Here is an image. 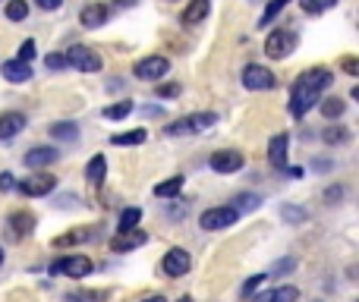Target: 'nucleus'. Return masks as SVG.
I'll return each instance as SVG.
<instances>
[{
  "label": "nucleus",
  "instance_id": "obj_1",
  "mask_svg": "<svg viewBox=\"0 0 359 302\" xmlns=\"http://www.w3.org/2000/svg\"><path fill=\"white\" fill-rule=\"evenodd\" d=\"M331 82H334L331 69H325V66L306 69V73L293 82V92H290V113H293V117H306V113L318 104L321 92H325Z\"/></svg>",
  "mask_w": 359,
  "mask_h": 302
},
{
  "label": "nucleus",
  "instance_id": "obj_2",
  "mask_svg": "<svg viewBox=\"0 0 359 302\" xmlns=\"http://www.w3.org/2000/svg\"><path fill=\"white\" fill-rule=\"evenodd\" d=\"M218 123V113L214 110H199V113H189V117H180L167 126V136H195V132H205Z\"/></svg>",
  "mask_w": 359,
  "mask_h": 302
},
{
  "label": "nucleus",
  "instance_id": "obj_3",
  "mask_svg": "<svg viewBox=\"0 0 359 302\" xmlns=\"http://www.w3.org/2000/svg\"><path fill=\"white\" fill-rule=\"evenodd\" d=\"M66 66L79 69V73H98L104 63H101V54L92 48H85V44H73V48L66 50Z\"/></svg>",
  "mask_w": 359,
  "mask_h": 302
},
{
  "label": "nucleus",
  "instance_id": "obj_4",
  "mask_svg": "<svg viewBox=\"0 0 359 302\" xmlns=\"http://www.w3.org/2000/svg\"><path fill=\"white\" fill-rule=\"evenodd\" d=\"M167 69H170L167 57L151 54V57H142V60L132 66V76H136V79H142V82H161L164 76H167Z\"/></svg>",
  "mask_w": 359,
  "mask_h": 302
},
{
  "label": "nucleus",
  "instance_id": "obj_5",
  "mask_svg": "<svg viewBox=\"0 0 359 302\" xmlns=\"http://www.w3.org/2000/svg\"><path fill=\"white\" fill-rule=\"evenodd\" d=\"M239 217V211H233L230 205H218V208H208V211H202L199 224L202 230H227V226H233Z\"/></svg>",
  "mask_w": 359,
  "mask_h": 302
},
{
  "label": "nucleus",
  "instance_id": "obj_6",
  "mask_svg": "<svg viewBox=\"0 0 359 302\" xmlns=\"http://www.w3.org/2000/svg\"><path fill=\"white\" fill-rule=\"evenodd\" d=\"M293 48H296V35H293V31L277 29V31H271V35L265 38V54H268L271 60H283V57H290V54H293Z\"/></svg>",
  "mask_w": 359,
  "mask_h": 302
},
{
  "label": "nucleus",
  "instance_id": "obj_7",
  "mask_svg": "<svg viewBox=\"0 0 359 302\" xmlns=\"http://www.w3.org/2000/svg\"><path fill=\"white\" fill-rule=\"evenodd\" d=\"M92 258H85V255H66V258H57L54 264H50V274H66V277H88L92 274Z\"/></svg>",
  "mask_w": 359,
  "mask_h": 302
},
{
  "label": "nucleus",
  "instance_id": "obj_8",
  "mask_svg": "<svg viewBox=\"0 0 359 302\" xmlns=\"http://www.w3.org/2000/svg\"><path fill=\"white\" fill-rule=\"evenodd\" d=\"M243 85L249 88V92H268V88L277 85V79H274V73H271L268 66L249 63V66L243 69Z\"/></svg>",
  "mask_w": 359,
  "mask_h": 302
},
{
  "label": "nucleus",
  "instance_id": "obj_9",
  "mask_svg": "<svg viewBox=\"0 0 359 302\" xmlns=\"http://www.w3.org/2000/svg\"><path fill=\"white\" fill-rule=\"evenodd\" d=\"M54 189H57V176H50V173L25 176V180L19 182V192H22L25 199H41V195H50Z\"/></svg>",
  "mask_w": 359,
  "mask_h": 302
},
{
  "label": "nucleus",
  "instance_id": "obj_10",
  "mask_svg": "<svg viewBox=\"0 0 359 302\" xmlns=\"http://www.w3.org/2000/svg\"><path fill=\"white\" fill-rule=\"evenodd\" d=\"M211 170L214 173H237L239 167L246 164V157H243V151H233V148H220V151H214L211 154Z\"/></svg>",
  "mask_w": 359,
  "mask_h": 302
},
{
  "label": "nucleus",
  "instance_id": "obj_11",
  "mask_svg": "<svg viewBox=\"0 0 359 302\" xmlns=\"http://www.w3.org/2000/svg\"><path fill=\"white\" fill-rule=\"evenodd\" d=\"M161 268L167 277H183V274H189V268H192V258H189L186 249H170L167 255H164Z\"/></svg>",
  "mask_w": 359,
  "mask_h": 302
},
{
  "label": "nucleus",
  "instance_id": "obj_12",
  "mask_svg": "<svg viewBox=\"0 0 359 302\" xmlns=\"http://www.w3.org/2000/svg\"><path fill=\"white\" fill-rule=\"evenodd\" d=\"M287 157H290V136L287 132H277L268 142V164L274 170H283L287 167Z\"/></svg>",
  "mask_w": 359,
  "mask_h": 302
},
{
  "label": "nucleus",
  "instance_id": "obj_13",
  "mask_svg": "<svg viewBox=\"0 0 359 302\" xmlns=\"http://www.w3.org/2000/svg\"><path fill=\"white\" fill-rule=\"evenodd\" d=\"M107 19H111V6L107 3H88L79 13V22L85 29H101V25H107Z\"/></svg>",
  "mask_w": 359,
  "mask_h": 302
},
{
  "label": "nucleus",
  "instance_id": "obj_14",
  "mask_svg": "<svg viewBox=\"0 0 359 302\" xmlns=\"http://www.w3.org/2000/svg\"><path fill=\"white\" fill-rule=\"evenodd\" d=\"M6 226H10L13 239H25L31 230H35V214L31 211H13L10 217H6Z\"/></svg>",
  "mask_w": 359,
  "mask_h": 302
},
{
  "label": "nucleus",
  "instance_id": "obj_15",
  "mask_svg": "<svg viewBox=\"0 0 359 302\" xmlns=\"http://www.w3.org/2000/svg\"><path fill=\"white\" fill-rule=\"evenodd\" d=\"M22 129H25V113H19V110L0 113V142H10V138H16Z\"/></svg>",
  "mask_w": 359,
  "mask_h": 302
},
{
  "label": "nucleus",
  "instance_id": "obj_16",
  "mask_svg": "<svg viewBox=\"0 0 359 302\" xmlns=\"http://www.w3.org/2000/svg\"><path fill=\"white\" fill-rule=\"evenodd\" d=\"M145 233L142 230H120L117 236L111 239V252H132L139 249V245H145Z\"/></svg>",
  "mask_w": 359,
  "mask_h": 302
},
{
  "label": "nucleus",
  "instance_id": "obj_17",
  "mask_svg": "<svg viewBox=\"0 0 359 302\" xmlns=\"http://www.w3.org/2000/svg\"><path fill=\"white\" fill-rule=\"evenodd\" d=\"M25 167L29 170H38V167H48V164L57 161V148H50V145H38V148H29L25 151Z\"/></svg>",
  "mask_w": 359,
  "mask_h": 302
},
{
  "label": "nucleus",
  "instance_id": "obj_18",
  "mask_svg": "<svg viewBox=\"0 0 359 302\" xmlns=\"http://www.w3.org/2000/svg\"><path fill=\"white\" fill-rule=\"evenodd\" d=\"M0 73H3V79L13 82V85H19V82H29V79H31V66H29V63H22V60H3Z\"/></svg>",
  "mask_w": 359,
  "mask_h": 302
},
{
  "label": "nucleus",
  "instance_id": "obj_19",
  "mask_svg": "<svg viewBox=\"0 0 359 302\" xmlns=\"http://www.w3.org/2000/svg\"><path fill=\"white\" fill-rule=\"evenodd\" d=\"M252 302H296L300 299V289L296 287H277V289H265V293H258V296H249Z\"/></svg>",
  "mask_w": 359,
  "mask_h": 302
},
{
  "label": "nucleus",
  "instance_id": "obj_20",
  "mask_svg": "<svg viewBox=\"0 0 359 302\" xmlns=\"http://www.w3.org/2000/svg\"><path fill=\"white\" fill-rule=\"evenodd\" d=\"M208 10H211V0H189V6L183 10V25H195L208 19Z\"/></svg>",
  "mask_w": 359,
  "mask_h": 302
},
{
  "label": "nucleus",
  "instance_id": "obj_21",
  "mask_svg": "<svg viewBox=\"0 0 359 302\" xmlns=\"http://www.w3.org/2000/svg\"><path fill=\"white\" fill-rule=\"evenodd\" d=\"M92 239V230L88 226H76V230H69V233H63V236H57L54 243V249H69V245H79V243H88Z\"/></svg>",
  "mask_w": 359,
  "mask_h": 302
},
{
  "label": "nucleus",
  "instance_id": "obj_22",
  "mask_svg": "<svg viewBox=\"0 0 359 302\" xmlns=\"http://www.w3.org/2000/svg\"><path fill=\"white\" fill-rule=\"evenodd\" d=\"M48 132L54 142H76V138H79V126H76L73 120H60V123H54Z\"/></svg>",
  "mask_w": 359,
  "mask_h": 302
},
{
  "label": "nucleus",
  "instance_id": "obj_23",
  "mask_svg": "<svg viewBox=\"0 0 359 302\" xmlns=\"http://www.w3.org/2000/svg\"><path fill=\"white\" fill-rule=\"evenodd\" d=\"M85 176H88V182H92V186H101V180L107 176V157L104 154H94L92 161H88V167H85Z\"/></svg>",
  "mask_w": 359,
  "mask_h": 302
},
{
  "label": "nucleus",
  "instance_id": "obj_24",
  "mask_svg": "<svg viewBox=\"0 0 359 302\" xmlns=\"http://www.w3.org/2000/svg\"><path fill=\"white\" fill-rule=\"evenodd\" d=\"M180 189H183V176H170V180L157 182L155 195H157V199H176V195H180Z\"/></svg>",
  "mask_w": 359,
  "mask_h": 302
},
{
  "label": "nucleus",
  "instance_id": "obj_25",
  "mask_svg": "<svg viewBox=\"0 0 359 302\" xmlns=\"http://www.w3.org/2000/svg\"><path fill=\"white\" fill-rule=\"evenodd\" d=\"M262 205V199H258L255 192H239V195H233V211H252V208H258Z\"/></svg>",
  "mask_w": 359,
  "mask_h": 302
},
{
  "label": "nucleus",
  "instance_id": "obj_26",
  "mask_svg": "<svg viewBox=\"0 0 359 302\" xmlns=\"http://www.w3.org/2000/svg\"><path fill=\"white\" fill-rule=\"evenodd\" d=\"M29 16V0H6V19L10 22H22Z\"/></svg>",
  "mask_w": 359,
  "mask_h": 302
},
{
  "label": "nucleus",
  "instance_id": "obj_27",
  "mask_svg": "<svg viewBox=\"0 0 359 302\" xmlns=\"http://www.w3.org/2000/svg\"><path fill=\"white\" fill-rule=\"evenodd\" d=\"M287 3H290V0H271V3H268V6H265L262 19H258V25H271V22H274V19H277V16H281V13H283V10H287Z\"/></svg>",
  "mask_w": 359,
  "mask_h": 302
},
{
  "label": "nucleus",
  "instance_id": "obj_28",
  "mask_svg": "<svg viewBox=\"0 0 359 302\" xmlns=\"http://www.w3.org/2000/svg\"><path fill=\"white\" fill-rule=\"evenodd\" d=\"M344 110H346V104L340 98H325L321 101V117H328V120L344 117Z\"/></svg>",
  "mask_w": 359,
  "mask_h": 302
},
{
  "label": "nucleus",
  "instance_id": "obj_29",
  "mask_svg": "<svg viewBox=\"0 0 359 302\" xmlns=\"http://www.w3.org/2000/svg\"><path fill=\"white\" fill-rule=\"evenodd\" d=\"M139 220H142L139 208H123V211H120V230H136Z\"/></svg>",
  "mask_w": 359,
  "mask_h": 302
},
{
  "label": "nucleus",
  "instance_id": "obj_30",
  "mask_svg": "<svg viewBox=\"0 0 359 302\" xmlns=\"http://www.w3.org/2000/svg\"><path fill=\"white\" fill-rule=\"evenodd\" d=\"M321 138H325V145H344L346 138H350V132H346L344 126H328V129L321 132Z\"/></svg>",
  "mask_w": 359,
  "mask_h": 302
},
{
  "label": "nucleus",
  "instance_id": "obj_31",
  "mask_svg": "<svg viewBox=\"0 0 359 302\" xmlns=\"http://www.w3.org/2000/svg\"><path fill=\"white\" fill-rule=\"evenodd\" d=\"M129 113H132V101H117V104L104 107L107 120H123V117H129Z\"/></svg>",
  "mask_w": 359,
  "mask_h": 302
},
{
  "label": "nucleus",
  "instance_id": "obj_32",
  "mask_svg": "<svg viewBox=\"0 0 359 302\" xmlns=\"http://www.w3.org/2000/svg\"><path fill=\"white\" fill-rule=\"evenodd\" d=\"M281 217H283V220H287V224L300 226V224H302V220H306V217H309V214H306V211H302V208H300V205H283V208H281Z\"/></svg>",
  "mask_w": 359,
  "mask_h": 302
},
{
  "label": "nucleus",
  "instance_id": "obj_33",
  "mask_svg": "<svg viewBox=\"0 0 359 302\" xmlns=\"http://www.w3.org/2000/svg\"><path fill=\"white\" fill-rule=\"evenodd\" d=\"M113 145H142L145 142V129H132V132H117L111 138Z\"/></svg>",
  "mask_w": 359,
  "mask_h": 302
},
{
  "label": "nucleus",
  "instance_id": "obj_34",
  "mask_svg": "<svg viewBox=\"0 0 359 302\" xmlns=\"http://www.w3.org/2000/svg\"><path fill=\"white\" fill-rule=\"evenodd\" d=\"M331 6H337V0H302V10L306 13H321V10H331Z\"/></svg>",
  "mask_w": 359,
  "mask_h": 302
},
{
  "label": "nucleus",
  "instance_id": "obj_35",
  "mask_svg": "<svg viewBox=\"0 0 359 302\" xmlns=\"http://www.w3.org/2000/svg\"><path fill=\"white\" fill-rule=\"evenodd\" d=\"M35 54H38L35 41H31V38H25V41H22V44H19V57H16V60L29 63V60H35Z\"/></svg>",
  "mask_w": 359,
  "mask_h": 302
},
{
  "label": "nucleus",
  "instance_id": "obj_36",
  "mask_svg": "<svg viewBox=\"0 0 359 302\" xmlns=\"http://www.w3.org/2000/svg\"><path fill=\"white\" fill-rule=\"evenodd\" d=\"M265 280H268V277H265V274H255V277H249V280H246V283H243V293H239V296H243V299H249V296H252V293H255V289H258V287H262V283H265Z\"/></svg>",
  "mask_w": 359,
  "mask_h": 302
},
{
  "label": "nucleus",
  "instance_id": "obj_37",
  "mask_svg": "<svg viewBox=\"0 0 359 302\" xmlns=\"http://www.w3.org/2000/svg\"><path fill=\"white\" fill-rule=\"evenodd\" d=\"M44 66H48L50 73H60V69H66V54H50L48 60H44Z\"/></svg>",
  "mask_w": 359,
  "mask_h": 302
},
{
  "label": "nucleus",
  "instance_id": "obj_38",
  "mask_svg": "<svg viewBox=\"0 0 359 302\" xmlns=\"http://www.w3.org/2000/svg\"><path fill=\"white\" fill-rule=\"evenodd\" d=\"M180 94V85H174V82H167V85H157V98H176Z\"/></svg>",
  "mask_w": 359,
  "mask_h": 302
},
{
  "label": "nucleus",
  "instance_id": "obj_39",
  "mask_svg": "<svg viewBox=\"0 0 359 302\" xmlns=\"http://www.w3.org/2000/svg\"><path fill=\"white\" fill-rule=\"evenodd\" d=\"M340 66L346 69V76H359V63H356V57H344V60H340Z\"/></svg>",
  "mask_w": 359,
  "mask_h": 302
},
{
  "label": "nucleus",
  "instance_id": "obj_40",
  "mask_svg": "<svg viewBox=\"0 0 359 302\" xmlns=\"http://www.w3.org/2000/svg\"><path fill=\"white\" fill-rule=\"evenodd\" d=\"M13 189H16L13 173H0V192H13Z\"/></svg>",
  "mask_w": 359,
  "mask_h": 302
},
{
  "label": "nucleus",
  "instance_id": "obj_41",
  "mask_svg": "<svg viewBox=\"0 0 359 302\" xmlns=\"http://www.w3.org/2000/svg\"><path fill=\"white\" fill-rule=\"evenodd\" d=\"M35 3L41 6V10H48V13H50V10H60L63 0H35Z\"/></svg>",
  "mask_w": 359,
  "mask_h": 302
},
{
  "label": "nucleus",
  "instance_id": "obj_42",
  "mask_svg": "<svg viewBox=\"0 0 359 302\" xmlns=\"http://www.w3.org/2000/svg\"><path fill=\"white\" fill-rule=\"evenodd\" d=\"M340 195H344V189H340V186H331V189H325V199H328V201H337Z\"/></svg>",
  "mask_w": 359,
  "mask_h": 302
},
{
  "label": "nucleus",
  "instance_id": "obj_43",
  "mask_svg": "<svg viewBox=\"0 0 359 302\" xmlns=\"http://www.w3.org/2000/svg\"><path fill=\"white\" fill-rule=\"evenodd\" d=\"M293 264H296L293 258H287V261H277V264H274V274H283V271H293Z\"/></svg>",
  "mask_w": 359,
  "mask_h": 302
},
{
  "label": "nucleus",
  "instance_id": "obj_44",
  "mask_svg": "<svg viewBox=\"0 0 359 302\" xmlns=\"http://www.w3.org/2000/svg\"><path fill=\"white\" fill-rule=\"evenodd\" d=\"M283 170H287L290 176H302V167H283Z\"/></svg>",
  "mask_w": 359,
  "mask_h": 302
},
{
  "label": "nucleus",
  "instance_id": "obj_45",
  "mask_svg": "<svg viewBox=\"0 0 359 302\" xmlns=\"http://www.w3.org/2000/svg\"><path fill=\"white\" fill-rule=\"evenodd\" d=\"M142 302H167L164 296H148V299H142Z\"/></svg>",
  "mask_w": 359,
  "mask_h": 302
},
{
  "label": "nucleus",
  "instance_id": "obj_46",
  "mask_svg": "<svg viewBox=\"0 0 359 302\" xmlns=\"http://www.w3.org/2000/svg\"><path fill=\"white\" fill-rule=\"evenodd\" d=\"M0 264H3V249H0Z\"/></svg>",
  "mask_w": 359,
  "mask_h": 302
},
{
  "label": "nucleus",
  "instance_id": "obj_47",
  "mask_svg": "<svg viewBox=\"0 0 359 302\" xmlns=\"http://www.w3.org/2000/svg\"><path fill=\"white\" fill-rule=\"evenodd\" d=\"M0 3H3V0H0Z\"/></svg>",
  "mask_w": 359,
  "mask_h": 302
}]
</instances>
